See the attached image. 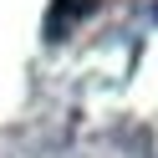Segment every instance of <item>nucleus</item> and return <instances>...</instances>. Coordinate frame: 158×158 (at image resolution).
Wrapping results in <instances>:
<instances>
[{
    "instance_id": "1",
    "label": "nucleus",
    "mask_w": 158,
    "mask_h": 158,
    "mask_svg": "<svg viewBox=\"0 0 158 158\" xmlns=\"http://www.w3.org/2000/svg\"><path fill=\"white\" fill-rule=\"evenodd\" d=\"M102 5L107 0H51V10H46V36L61 41L66 31H77V26H82L92 10H102Z\"/></svg>"
}]
</instances>
